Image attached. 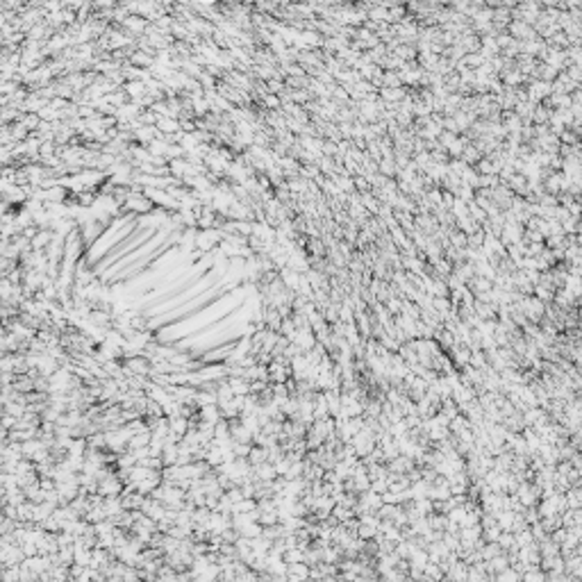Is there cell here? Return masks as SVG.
<instances>
[{
    "label": "cell",
    "instance_id": "cell-7",
    "mask_svg": "<svg viewBox=\"0 0 582 582\" xmlns=\"http://www.w3.org/2000/svg\"><path fill=\"white\" fill-rule=\"evenodd\" d=\"M246 459L251 462V466H257V464L266 462V448H264V446L253 444V446H251V453H248Z\"/></svg>",
    "mask_w": 582,
    "mask_h": 582
},
{
    "label": "cell",
    "instance_id": "cell-10",
    "mask_svg": "<svg viewBox=\"0 0 582 582\" xmlns=\"http://www.w3.org/2000/svg\"><path fill=\"white\" fill-rule=\"evenodd\" d=\"M432 307H435L437 312L441 314V316H446V314H448V309L453 307V303H450V298H441V296H432Z\"/></svg>",
    "mask_w": 582,
    "mask_h": 582
},
{
    "label": "cell",
    "instance_id": "cell-2",
    "mask_svg": "<svg viewBox=\"0 0 582 582\" xmlns=\"http://www.w3.org/2000/svg\"><path fill=\"white\" fill-rule=\"evenodd\" d=\"M198 417H200V421L214 423V426H216V423L223 419V417H221V409H218L216 402H212V405H203V407H198Z\"/></svg>",
    "mask_w": 582,
    "mask_h": 582
},
{
    "label": "cell",
    "instance_id": "cell-4",
    "mask_svg": "<svg viewBox=\"0 0 582 582\" xmlns=\"http://www.w3.org/2000/svg\"><path fill=\"white\" fill-rule=\"evenodd\" d=\"M253 473H255V478L262 480V482H269V480L278 478L275 466L271 462H262V464H257V466H253Z\"/></svg>",
    "mask_w": 582,
    "mask_h": 582
},
{
    "label": "cell",
    "instance_id": "cell-11",
    "mask_svg": "<svg viewBox=\"0 0 582 582\" xmlns=\"http://www.w3.org/2000/svg\"><path fill=\"white\" fill-rule=\"evenodd\" d=\"M514 541L519 548H523V546H530L535 544V539H532V532L530 528H526V530H521V532H514Z\"/></svg>",
    "mask_w": 582,
    "mask_h": 582
},
{
    "label": "cell",
    "instance_id": "cell-13",
    "mask_svg": "<svg viewBox=\"0 0 582 582\" xmlns=\"http://www.w3.org/2000/svg\"><path fill=\"white\" fill-rule=\"evenodd\" d=\"M375 535H378L375 528L366 526V523H360V526H357V537H360V539H373Z\"/></svg>",
    "mask_w": 582,
    "mask_h": 582
},
{
    "label": "cell",
    "instance_id": "cell-6",
    "mask_svg": "<svg viewBox=\"0 0 582 582\" xmlns=\"http://www.w3.org/2000/svg\"><path fill=\"white\" fill-rule=\"evenodd\" d=\"M148 444H150V428H148V430H141V432H134V435L128 439V450L143 448V446H148Z\"/></svg>",
    "mask_w": 582,
    "mask_h": 582
},
{
    "label": "cell",
    "instance_id": "cell-8",
    "mask_svg": "<svg viewBox=\"0 0 582 582\" xmlns=\"http://www.w3.org/2000/svg\"><path fill=\"white\" fill-rule=\"evenodd\" d=\"M423 575H426V580H444V571L437 562H428L423 566Z\"/></svg>",
    "mask_w": 582,
    "mask_h": 582
},
{
    "label": "cell",
    "instance_id": "cell-1",
    "mask_svg": "<svg viewBox=\"0 0 582 582\" xmlns=\"http://www.w3.org/2000/svg\"><path fill=\"white\" fill-rule=\"evenodd\" d=\"M121 489H123V482L119 480V475H116V471H109L105 478L98 480V493L100 496H119Z\"/></svg>",
    "mask_w": 582,
    "mask_h": 582
},
{
    "label": "cell",
    "instance_id": "cell-5",
    "mask_svg": "<svg viewBox=\"0 0 582 582\" xmlns=\"http://www.w3.org/2000/svg\"><path fill=\"white\" fill-rule=\"evenodd\" d=\"M227 382H230V387H232V393L234 396H246V393H251V380H246V378H232V375H227Z\"/></svg>",
    "mask_w": 582,
    "mask_h": 582
},
{
    "label": "cell",
    "instance_id": "cell-9",
    "mask_svg": "<svg viewBox=\"0 0 582 582\" xmlns=\"http://www.w3.org/2000/svg\"><path fill=\"white\" fill-rule=\"evenodd\" d=\"M282 559L287 564H294V562H303L305 559V550L303 548H298V546H294V548H287L282 553Z\"/></svg>",
    "mask_w": 582,
    "mask_h": 582
},
{
    "label": "cell",
    "instance_id": "cell-3",
    "mask_svg": "<svg viewBox=\"0 0 582 582\" xmlns=\"http://www.w3.org/2000/svg\"><path fill=\"white\" fill-rule=\"evenodd\" d=\"M287 577H289V580H307V577H309V564H305V562L287 564Z\"/></svg>",
    "mask_w": 582,
    "mask_h": 582
},
{
    "label": "cell",
    "instance_id": "cell-12",
    "mask_svg": "<svg viewBox=\"0 0 582 582\" xmlns=\"http://www.w3.org/2000/svg\"><path fill=\"white\" fill-rule=\"evenodd\" d=\"M501 528H498V523H493V526H487L482 528V541H496L498 535H501Z\"/></svg>",
    "mask_w": 582,
    "mask_h": 582
}]
</instances>
